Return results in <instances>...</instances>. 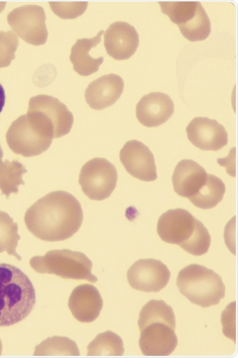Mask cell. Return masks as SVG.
Here are the masks:
<instances>
[{
  "mask_svg": "<svg viewBox=\"0 0 238 358\" xmlns=\"http://www.w3.org/2000/svg\"><path fill=\"white\" fill-rule=\"evenodd\" d=\"M84 213L80 201L70 193L48 194L27 211L24 221L29 231L44 242H62L80 229Z\"/></svg>",
  "mask_w": 238,
  "mask_h": 358,
  "instance_id": "1",
  "label": "cell"
},
{
  "mask_svg": "<svg viewBox=\"0 0 238 358\" xmlns=\"http://www.w3.org/2000/svg\"><path fill=\"white\" fill-rule=\"evenodd\" d=\"M140 347L146 356H168L177 345L172 308L163 301H151L140 313Z\"/></svg>",
  "mask_w": 238,
  "mask_h": 358,
  "instance_id": "2",
  "label": "cell"
},
{
  "mask_svg": "<svg viewBox=\"0 0 238 358\" xmlns=\"http://www.w3.org/2000/svg\"><path fill=\"white\" fill-rule=\"evenodd\" d=\"M36 303V290L29 278L16 266L0 264V327L23 321Z\"/></svg>",
  "mask_w": 238,
  "mask_h": 358,
  "instance_id": "3",
  "label": "cell"
},
{
  "mask_svg": "<svg viewBox=\"0 0 238 358\" xmlns=\"http://www.w3.org/2000/svg\"><path fill=\"white\" fill-rule=\"evenodd\" d=\"M157 231L161 240L180 246L188 253L200 257L211 246L209 231L200 220L182 208L170 210L159 218Z\"/></svg>",
  "mask_w": 238,
  "mask_h": 358,
  "instance_id": "4",
  "label": "cell"
},
{
  "mask_svg": "<svg viewBox=\"0 0 238 358\" xmlns=\"http://www.w3.org/2000/svg\"><path fill=\"white\" fill-rule=\"evenodd\" d=\"M54 138V129L39 112L28 110L10 127L7 143L12 151L25 157H32L47 151Z\"/></svg>",
  "mask_w": 238,
  "mask_h": 358,
  "instance_id": "5",
  "label": "cell"
},
{
  "mask_svg": "<svg viewBox=\"0 0 238 358\" xmlns=\"http://www.w3.org/2000/svg\"><path fill=\"white\" fill-rule=\"evenodd\" d=\"M177 286L193 304L207 308L219 304L225 295V287L220 275L213 270L191 264L178 274Z\"/></svg>",
  "mask_w": 238,
  "mask_h": 358,
  "instance_id": "6",
  "label": "cell"
},
{
  "mask_svg": "<svg viewBox=\"0 0 238 358\" xmlns=\"http://www.w3.org/2000/svg\"><path fill=\"white\" fill-rule=\"evenodd\" d=\"M31 268L38 273L54 274L65 279L86 280L92 283L98 278L91 273L93 264L83 253L70 250H52L30 260Z\"/></svg>",
  "mask_w": 238,
  "mask_h": 358,
  "instance_id": "7",
  "label": "cell"
},
{
  "mask_svg": "<svg viewBox=\"0 0 238 358\" xmlns=\"http://www.w3.org/2000/svg\"><path fill=\"white\" fill-rule=\"evenodd\" d=\"M117 179L114 164L105 158H94L82 168L79 183L89 199L101 201L111 196L116 188Z\"/></svg>",
  "mask_w": 238,
  "mask_h": 358,
  "instance_id": "8",
  "label": "cell"
},
{
  "mask_svg": "<svg viewBox=\"0 0 238 358\" xmlns=\"http://www.w3.org/2000/svg\"><path fill=\"white\" fill-rule=\"evenodd\" d=\"M8 21L14 31L24 41L34 45H44L48 32L44 9L38 6H25L13 10Z\"/></svg>",
  "mask_w": 238,
  "mask_h": 358,
  "instance_id": "9",
  "label": "cell"
},
{
  "mask_svg": "<svg viewBox=\"0 0 238 358\" xmlns=\"http://www.w3.org/2000/svg\"><path fill=\"white\" fill-rule=\"evenodd\" d=\"M170 272L168 267L154 259H140L128 270V280L131 286L139 291L158 292L169 282Z\"/></svg>",
  "mask_w": 238,
  "mask_h": 358,
  "instance_id": "10",
  "label": "cell"
},
{
  "mask_svg": "<svg viewBox=\"0 0 238 358\" xmlns=\"http://www.w3.org/2000/svg\"><path fill=\"white\" fill-rule=\"evenodd\" d=\"M126 171L140 180L151 182L158 178L156 165L150 149L138 141H128L120 152Z\"/></svg>",
  "mask_w": 238,
  "mask_h": 358,
  "instance_id": "11",
  "label": "cell"
},
{
  "mask_svg": "<svg viewBox=\"0 0 238 358\" xmlns=\"http://www.w3.org/2000/svg\"><path fill=\"white\" fill-rule=\"evenodd\" d=\"M140 37L136 29L128 22H116L105 32L107 53L116 61L130 59L137 51Z\"/></svg>",
  "mask_w": 238,
  "mask_h": 358,
  "instance_id": "12",
  "label": "cell"
},
{
  "mask_svg": "<svg viewBox=\"0 0 238 358\" xmlns=\"http://www.w3.org/2000/svg\"><path fill=\"white\" fill-rule=\"evenodd\" d=\"M189 141L204 151H218L227 145L228 135L223 126L206 117H197L186 129Z\"/></svg>",
  "mask_w": 238,
  "mask_h": 358,
  "instance_id": "13",
  "label": "cell"
},
{
  "mask_svg": "<svg viewBox=\"0 0 238 358\" xmlns=\"http://www.w3.org/2000/svg\"><path fill=\"white\" fill-rule=\"evenodd\" d=\"M29 109L41 113L52 124L55 138L69 134L74 124V115L67 106L55 97L38 95L29 101Z\"/></svg>",
  "mask_w": 238,
  "mask_h": 358,
  "instance_id": "14",
  "label": "cell"
},
{
  "mask_svg": "<svg viewBox=\"0 0 238 358\" xmlns=\"http://www.w3.org/2000/svg\"><path fill=\"white\" fill-rule=\"evenodd\" d=\"M174 110L173 101L162 92H152L144 96L136 107L138 121L148 128L158 127L166 123Z\"/></svg>",
  "mask_w": 238,
  "mask_h": 358,
  "instance_id": "15",
  "label": "cell"
},
{
  "mask_svg": "<svg viewBox=\"0 0 238 358\" xmlns=\"http://www.w3.org/2000/svg\"><path fill=\"white\" fill-rule=\"evenodd\" d=\"M68 306L77 321L91 323L99 317L103 301L96 287L90 284H83L74 289L70 296Z\"/></svg>",
  "mask_w": 238,
  "mask_h": 358,
  "instance_id": "16",
  "label": "cell"
},
{
  "mask_svg": "<svg viewBox=\"0 0 238 358\" xmlns=\"http://www.w3.org/2000/svg\"><path fill=\"white\" fill-rule=\"evenodd\" d=\"M125 83L117 75L102 76L92 82L85 92V99L89 106L97 110L107 108L120 99L124 93Z\"/></svg>",
  "mask_w": 238,
  "mask_h": 358,
  "instance_id": "17",
  "label": "cell"
},
{
  "mask_svg": "<svg viewBox=\"0 0 238 358\" xmlns=\"http://www.w3.org/2000/svg\"><path fill=\"white\" fill-rule=\"evenodd\" d=\"M208 173L204 168L191 159H184L176 166L172 182L174 192L188 199L206 183Z\"/></svg>",
  "mask_w": 238,
  "mask_h": 358,
  "instance_id": "18",
  "label": "cell"
},
{
  "mask_svg": "<svg viewBox=\"0 0 238 358\" xmlns=\"http://www.w3.org/2000/svg\"><path fill=\"white\" fill-rule=\"evenodd\" d=\"M104 31L92 38L78 39L71 50L70 61L74 71L81 76H89L98 71L104 62L103 57L93 58L89 52L101 41Z\"/></svg>",
  "mask_w": 238,
  "mask_h": 358,
  "instance_id": "19",
  "label": "cell"
},
{
  "mask_svg": "<svg viewBox=\"0 0 238 358\" xmlns=\"http://www.w3.org/2000/svg\"><path fill=\"white\" fill-rule=\"evenodd\" d=\"M225 186L221 178L208 174L206 183L189 200L196 207L209 210L215 208L223 199Z\"/></svg>",
  "mask_w": 238,
  "mask_h": 358,
  "instance_id": "20",
  "label": "cell"
},
{
  "mask_svg": "<svg viewBox=\"0 0 238 358\" xmlns=\"http://www.w3.org/2000/svg\"><path fill=\"white\" fill-rule=\"evenodd\" d=\"M27 173L26 167L20 162L6 160L0 164V190L9 199L12 194H17L19 187L24 185L23 176Z\"/></svg>",
  "mask_w": 238,
  "mask_h": 358,
  "instance_id": "21",
  "label": "cell"
},
{
  "mask_svg": "<svg viewBox=\"0 0 238 358\" xmlns=\"http://www.w3.org/2000/svg\"><path fill=\"white\" fill-rule=\"evenodd\" d=\"M17 222L6 212L0 210V253L6 252L19 261L22 257L17 252L21 236L18 234Z\"/></svg>",
  "mask_w": 238,
  "mask_h": 358,
  "instance_id": "22",
  "label": "cell"
},
{
  "mask_svg": "<svg viewBox=\"0 0 238 358\" xmlns=\"http://www.w3.org/2000/svg\"><path fill=\"white\" fill-rule=\"evenodd\" d=\"M87 349L89 356H121L125 352L123 339L112 331L98 334Z\"/></svg>",
  "mask_w": 238,
  "mask_h": 358,
  "instance_id": "23",
  "label": "cell"
},
{
  "mask_svg": "<svg viewBox=\"0 0 238 358\" xmlns=\"http://www.w3.org/2000/svg\"><path fill=\"white\" fill-rule=\"evenodd\" d=\"M159 5L162 13L178 27H181L195 18L202 4L199 2H159Z\"/></svg>",
  "mask_w": 238,
  "mask_h": 358,
  "instance_id": "24",
  "label": "cell"
},
{
  "mask_svg": "<svg viewBox=\"0 0 238 358\" xmlns=\"http://www.w3.org/2000/svg\"><path fill=\"white\" fill-rule=\"evenodd\" d=\"M76 343L67 337L53 336L36 347L34 355H80Z\"/></svg>",
  "mask_w": 238,
  "mask_h": 358,
  "instance_id": "25",
  "label": "cell"
},
{
  "mask_svg": "<svg viewBox=\"0 0 238 358\" xmlns=\"http://www.w3.org/2000/svg\"><path fill=\"white\" fill-rule=\"evenodd\" d=\"M179 29L183 36L190 41H202L209 36L211 31V22L202 5L195 18Z\"/></svg>",
  "mask_w": 238,
  "mask_h": 358,
  "instance_id": "26",
  "label": "cell"
},
{
  "mask_svg": "<svg viewBox=\"0 0 238 358\" xmlns=\"http://www.w3.org/2000/svg\"><path fill=\"white\" fill-rule=\"evenodd\" d=\"M20 45L18 36L14 32H0V69L10 66L15 59Z\"/></svg>",
  "mask_w": 238,
  "mask_h": 358,
  "instance_id": "27",
  "label": "cell"
},
{
  "mask_svg": "<svg viewBox=\"0 0 238 358\" xmlns=\"http://www.w3.org/2000/svg\"><path fill=\"white\" fill-rule=\"evenodd\" d=\"M52 11L59 18L74 20L82 16L88 7L87 2H50Z\"/></svg>",
  "mask_w": 238,
  "mask_h": 358,
  "instance_id": "28",
  "label": "cell"
},
{
  "mask_svg": "<svg viewBox=\"0 0 238 358\" xmlns=\"http://www.w3.org/2000/svg\"><path fill=\"white\" fill-rule=\"evenodd\" d=\"M6 96L5 90L1 84H0V113L3 111L6 104Z\"/></svg>",
  "mask_w": 238,
  "mask_h": 358,
  "instance_id": "29",
  "label": "cell"
},
{
  "mask_svg": "<svg viewBox=\"0 0 238 358\" xmlns=\"http://www.w3.org/2000/svg\"><path fill=\"white\" fill-rule=\"evenodd\" d=\"M7 3L6 2H0V13H1L4 9L6 8Z\"/></svg>",
  "mask_w": 238,
  "mask_h": 358,
  "instance_id": "30",
  "label": "cell"
},
{
  "mask_svg": "<svg viewBox=\"0 0 238 358\" xmlns=\"http://www.w3.org/2000/svg\"><path fill=\"white\" fill-rule=\"evenodd\" d=\"M3 155H4V153H3V149L1 148V145H0V164H1L3 162Z\"/></svg>",
  "mask_w": 238,
  "mask_h": 358,
  "instance_id": "31",
  "label": "cell"
},
{
  "mask_svg": "<svg viewBox=\"0 0 238 358\" xmlns=\"http://www.w3.org/2000/svg\"><path fill=\"white\" fill-rule=\"evenodd\" d=\"M3 352V343L1 339H0V355H2Z\"/></svg>",
  "mask_w": 238,
  "mask_h": 358,
  "instance_id": "32",
  "label": "cell"
}]
</instances>
